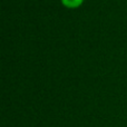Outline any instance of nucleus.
I'll return each mask as SVG.
<instances>
[{
    "mask_svg": "<svg viewBox=\"0 0 127 127\" xmlns=\"http://www.w3.org/2000/svg\"><path fill=\"white\" fill-rule=\"evenodd\" d=\"M84 0H62L63 4L68 8H77L83 3Z\"/></svg>",
    "mask_w": 127,
    "mask_h": 127,
    "instance_id": "f257e3e1",
    "label": "nucleus"
}]
</instances>
